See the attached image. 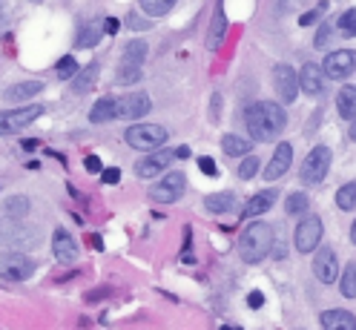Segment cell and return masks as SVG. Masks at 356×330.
I'll list each match as a JSON object with an SVG mask.
<instances>
[{
	"label": "cell",
	"mask_w": 356,
	"mask_h": 330,
	"mask_svg": "<svg viewBox=\"0 0 356 330\" xmlns=\"http://www.w3.org/2000/svg\"><path fill=\"white\" fill-rule=\"evenodd\" d=\"M58 78H63V81H70V78H75V72H78V63H75V58L72 55H66L60 63H58Z\"/></svg>",
	"instance_id": "cell-35"
},
{
	"label": "cell",
	"mask_w": 356,
	"mask_h": 330,
	"mask_svg": "<svg viewBox=\"0 0 356 330\" xmlns=\"http://www.w3.org/2000/svg\"><path fill=\"white\" fill-rule=\"evenodd\" d=\"M314 273L322 284H333L339 279V258H337V250H333L330 245H319L316 258H314Z\"/></svg>",
	"instance_id": "cell-13"
},
{
	"label": "cell",
	"mask_w": 356,
	"mask_h": 330,
	"mask_svg": "<svg viewBox=\"0 0 356 330\" xmlns=\"http://www.w3.org/2000/svg\"><path fill=\"white\" fill-rule=\"evenodd\" d=\"M115 109H118V118L138 121L152 109V101H149L147 92H127V95L115 98Z\"/></svg>",
	"instance_id": "cell-12"
},
{
	"label": "cell",
	"mask_w": 356,
	"mask_h": 330,
	"mask_svg": "<svg viewBox=\"0 0 356 330\" xmlns=\"http://www.w3.org/2000/svg\"><path fill=\"white\" fill-rule=\"evenodd\" d=\"M337 109H339V118H348V121L356 118V86L353 83H345L342 90H339Z\"/></svg>",
	"instance_id": "cell-21"
},
{
	"label": "cell",
	"mask_w": 356,
	"mask_h": 330,
	"mask_svg": "<svg viewBox=\"0 0 356 330\" xmlns=\"http://www.w3.org/2000/svg\"><path fill=\"white\" fill-rule=\"evenodd\" d=\"M101 181H104V184H118V181H121V170H118V167L104 170V172H101Z\"/></svg>",
	"instance_id": "cell-40"
},
{
	"label": "cell",
	"mask_w": 356,
	"mask_h": 330,
	"mask_svg": "<svg viewBox=\"0 0 356 330\" xmlns=\"http://www.w3.org/2000/svg\"><path fill=\"white\" fill-rule=\"evenodd\" d=\"M330 161H333L330 147L319 144V147L310 149V152H307V158L302 161V170H299L302 184H307V187L322 184V181H325V175H327V170H330Z\"/></svg>",
	"instance_id": "cell-3"
},
{
	"label": "cell",
	"mask_w": 356,
	"mask_h": 330,
	"mask_svg": "<svg viewBox=\"0 0 356 330\" xmlns=\"http://www.w3.org/2000/svg\"><path fill=\"white\" fill-rule=\"evenodd\" d=\"M256 170H259V158L256 156H248V158L241 161V167H238V175H241L244 181H250L253 175H256Z\"/></svg>",
	"instance_id": "cell-36"
},
{
	"label": "cell",
	"mask_w": 356,
	"mask_h": 330,
	"mask_svg": "<svg viewBox=\"0 0 356 330\" xmlns=\"http://www.w3.org/2000/svg\"><path fill=\"white\" fill-rule=\"evenodd\" d=\"M244 121H248V132H250V138L259 141V144H267V141H273L282 135V129L287 124V115H284V109L273 101H259L253 104L248 113H244Z\"/></svg>",
	"instance_id": "cell-1"
},
{
	"label": "cell",
	"mask_w": 356,
	"mask_h": 330,
	"mask_svg": "<svg viewBox=\"0 0 356 330\" xmlns=\"http://www.w3.org/2000/svg\"><path fill=\"white\" fill-rule=\"evenodd\" d=\"M118 26H121V24H118V20H115V17H106L101 29H104L106 35H115V32H118Z\"/></svg>",
	"instance_id": "cell-45"
},
{
	"label": "cell",
	"mask_w": 356,
	"mask_h": 330,
	"mask_svg": "<svg viewBox=\"0 0 356 330\" xmlns=\"http://www.w3.org/2000/svg\"><path fill=\"white\" fill-rule=\"evenodd\" d=\"M190 247H193V233H190V227H187V230H184V253H181V258L193 264V253H190Z\"/></svg>",
	"instance_id": "cell-42"
},
{
	"label": "cell",
	"mask_w": 356,
	"mask_h": 330,
	"mask_svg": "<svg viewBox=\"0 0 356 330\" xmlns=\"http://www.w3.org/2000/svg\"><path fill=\"white\" fill-rule=\"evenodd\" d=\"M43 90V83L40 81H24V83H17V86H9L6 90V101H24V98H32Z\"/></svg>",
	"instance_id": "cell-26"
},
{
	"label": "cell",
	"mask_w": 356,
	"mask_h": 330,
	"mask_svg": "<svg viewBox=\"0 0 356 330\" xmlns=\"http://www.w3.org/2000/svg\"><path fill=\"white\" fill-rule=\"evenodd\" d=\"M187 190V175L184 172H167L161 181H155V187L149 190V198L159 204H172L184 195Z\"/></svg>",
	"instance_id": "cell-7"
},
{
	"label": "cell",
	"mask_w": 356,
	"mask_h": 330,
	"mask_svg": "<svg viewBox=\"0 0 356 330\" xmlns=\"http://www.w3.org/2000/svg\"><path fill=\"white\" fill-rule=\"evenodd\" d=\"M350 241L356 245V218H353V224H350Z\"/></svg>",
	"instance_id": "cell-51"
},
{
	"label": "cell",
	"mask_w": 356,
	"mask_h": 330,
	"mask_svg": "<svg viewBox=\"0 0 356 330\" xmlns=\"http://www.w3.org/2000/svg\"><path fill=\"white\" fill-rule=\"evenodd\" d=\"M322 330H356V316L350 311H325Z\"/></svg>",
	"instance_id": "cell-20"
},
{
	"label": "cell",
	"mask_w": 356,
	"mask_h": 330,
	"mask_svg": "<svg viewBox=\"0 0 356 330\" xmlns=\"http://www.w3.org/2000/svg\"><path fill=\"white\" fill-rule=\"evenodd\" d=\"M83 167H86L89 172H104V167H101V158H98V156H86Z\"/></svg>",
	"instance_id": "cell-43"
},
{
	"label": "cell",
	"mask_w": 356,
	"mask_h": 330,
	"mask_svg": "<svg viewBox=\"0 0 356 330\" xmlns=\"http://www.w3.org/2000/svg\"><path fill=\"white\" fill-rule=\"evenodd\" d=\"M325 9H327V3H319L316 9H310V12H305V15L299 17V24H302V26H310V24H316V20L322 17V12H325Z\"/></svg>",
	"instance_id": "cell-37"
},
{
	"label": "cell",
	"mask_w": 356,
	"mask_h": 330,
	"mask_svg": "<svg viewBox=\"0 0 356 330\" xmlns=\"http://www.w3.org/2000/svg\"><path fill=\"white\" fill-rule=\"evenodd\" d=\"M273 86H276V95L284 101V104H293L302 92L299 86V72L293 69L291 63H276L273 66Z\"/></svg>",
	"instance_id": "cell-8"
},
{
	"label": "cell",
	"mask_w": 356,
	"mask_h": 330,
	"mask_svg": "<svg viewBox=\"0 0 356 330\" xmlns=\"http://www.w3.org/2000/svg\"><path fill=\"white\" fill-rule=\"evenodd\" d=\"M35 238H38V230L24 222H15V218H3V222H0V241H3V245L32 247Z\"/></svg>",
	"instance_id": "cell-10"
},
{
	"label": "cell",
	"mask_w": 356,
	"mask_h": 330,
	"mask_svg": "<svg viewBox=\"0 0 356 330\" xmlns=\"http://www.w3.org/2000/svg\"><path fill=\"white\" fill-rule=\"evenodd\" d=\"M138 78H141V69H136V66H121V72H118L121 83H136Z\"/></svg>",
	"instance_id": "cell-38"
},
{
	"label": "cell",
	"mask_w": 356,
	"mask_h": 330,
	"mask_svg": "<svg viewBox=\"0 0 356 330\" xmlns=\"http://www.w3.org/2000/svg\"><path fill=\"white\" fill-rule=\"evenodd\" d=\"M221 330H238V327H230V324H221Z\"/></svg>",
	"instance_id": "cell-53"
},
{
	"label": "cell",
	"mask_w": 356,
	"mask_h": 330,
	"mask_svg": "<svg viewBox=\"0 0 356 330\" xmlns=\"http://www.w3.org/2000/svg\"><path fill=\"white\" fill-rule=\"evenodd\" d=\"M0 29H3V0H0Z\"/></svg>",
	"instance_id": "cell-52"
},
{
	"label": "cell",
	"mask_w": 356,
	"mask_h": 330,
	"mask_svg": "<svg viewBox=\"0 0 356 330\" xmlns=\"http://www.w3.org/2000/svg\"><path fill=\"white\" fill-rule=\"evenodd\" d=\"M175 149H159V152H147V156L136 164V172L138 179H155V175H161L172 161H175Z\"/></svg>",
	"instance_id": "cell-14"
},
{
	"label": "cell",
	"mask_w": 356,
	"mask_h": 330,
	"mask_svg": "<svg viewBox=\"0 0 356 330\" xmlns=\"http://www.w3.org/2000/svg\"><path fill=\"white\" fill-rule=\"evenodd\" d=\"M276 198H279L276 190H261V192H256L253 198H248V204H244V210H241V222H250V218L267 213V210L276 204Z\"/></svg>",
	"instance_id": "cell-19"
},
{
	"label": "cell",
	"mask_w": 356,
	"mask_h": 330,
	"mask_svg": "<svg viewBox=\"0 0 356 330\" xmlns=\"http://www.w3.org/2000/svg\"><path fill=\"white\" fill-rule=\"evenodd\" d=\"M144 58H147V43L144 40H129L127 49H124V58H121V66H136V69H141Z\"/></svg>",
	"instance_id": "cell-23"
},
{
	"label": "cell",
	"mask_w": 356,
	"mask_h": 330,
	"mask_svg": "<svg viewBox=\"0 0 356 330\" xmlns=\"http://www.w3.org/2000/svg\"><path fill=\"white\" fill-rule=\"evenodd\" d=\"M43 115V106H17V109H3L0 113V135H12V132L29 126Z\"/></svg>",
	"instance_id": "cell-9"
},
{
	"label": "cell",
	"mask_w": 356,
	"mask_h": 330,
	"mask_svg": "<svg viewBox=\"0 0 356 330\" xmlns=\"http://www.w3.org/2000/svg\"><path fill=\"white\" fill-rule=\"evenodd\" d=\"M322 72L325 78H333V81H345L348 75L356 72V52L350 49H339V52H330L322 63Z\"/></svg>",
	"instance_id": "cell-11"
},
{
	"label": "cell",
	"mask_w": 356,
	"mask_h": 330,
	"mask_svg": "<svg viewBox=\"0 0 356 330\" xmlns=\"http://www.w3.org/2000/svg\"><path fill=\"white\" fill-rule=\"evenodd\" d=\"M307 207H310V198L305 192H291V195H287V201H284L287 215H305Z\"/></svg>",
	"instance_id": "cell-30"
},
{
	"label": "cell",
	"mask_w": 356,
	"mask_h": 330,
	"mask_svg": "<svg viewBox=\"0 0 356 330\" xmlns=\"http://www.w3.org/2000/svg\"><path fill=\"white\" fill-rule=\"evenodd\" d=\"M3 213H6V218L24 222V218L29 215V198H26V195H12V198H6Z\"/></svg>",
	"instance_id": "cell-25"
},
{
	"label": "cell",
	"mask_w": 356,
	"mask_h": 330,
	"mask_svg": "<svg viewBox=\"0 0 356 330\" xmlns=\"http://www.w3.org/2000/svg\"><path fill=\"white\" fill-rule=\"evenodd\" d=\"M299 86L305 95H322L325 92V72L316 63H305L299 72Z\"/></svg>",
	"instance_id": "cell-18"
},
{
	"label": "cell",
	"mask_w": 356,
	"mask_h": 330,
	"mask_svg": "<svg viewBox=\"0 0 356 330\" xmlns=\"http://www.w3.org/2000/svg\"><path fill=\"white\" fill-rule=\"evenodd\" d=\"M113 118H118V109H115V98L113 95L101 98L92 109H89V121H92V124H106V121H113Z\"/></svg>",
	"instance_id": "cell-22"
},
{
	"label": "cell",
	"mask_w": 356,
	"mask_h": 330,
	"mask_svg": "<svg viewBox=\"0 0 356 330\" xmlns=\"http://www.w3.org/2000/svg\"><path fill=\"white\" fill-rule=\"evenodd\" d=\"M337 29H339L342 35H348V38H356V9H348L345 15H339Z\"/></svg>",
	"instance_id": "cell-34"
},
{
	"label": "cell",
	"mask_w": 356,
	"mask_h": 330,
	"mask_svg": "<svg viewBox=\"0 0 356 330\" xmlns=\"http://www.w3.org/2000/svg\"><path fill=\"white\" fill-rule=\"evenodd\" d=\"M322 236H325V224L319 215H305L302 222L296 224V233H293V245L299 253H314L319 250L322 245Z\"/></svg>",
	"instance_id": "cell-6"
},
{
	"label": "cell",
	"mask_w": 356,
	"mask_h": 330,
	"mask_svg": "<svg viewBox=\"0 0 356 330\" xmlns=\"http://www.w3.org/2000/svg\"><path fill=\"white\" fill-rule=\"evenodd\" d=\"M276 233L273 227L267 224V222H253L244 227L241 238H238V256L241 261H248V264H259L264 261L267 256L273 253V245H276Z\"/></svg>",
	"instance_id": "cell-2"
},
{
	"label": "cell",
	"mask_w": 356,
	"mask_h": 330,
	"mask_svg": "<svg viewBox=\"0 0 356 330\" xmlns=\"http://www.w3.org/2000/svg\"><path fill=\"white\" fill-rule=\"evenodd\" d=\"M225 38H227V15H225V0H218L213 12V24L207 29V49L216 52L225 43Z\"/></svg>",
	"instance_id": "cell-17"
},
{
	"label": "cell",
	"mask_w": 356,
	"mask_h": 330,
	"mask_svg": "<svg viewBox=\"0 0 356 330\" xmlns=\"http://www.w3.org/2000/svg\"><path fill=\"white\" fill-rule=\"evenodd\" d=\"M198 170H202L204 175H210V179H216V175H218V170H216V161H213V158H207V156H202V158H198Z\"/></svg>",
	"instance_id": "cell-39"
},
{
	"label": "cell",
	"mask_w": 356,
	"mask_h": 330,
	"mask_svg": "<svg viewBox=\"0 0 356 330\" xmlns=\"http://www.w3.org/2000/svg\"><path fill=\"white\" fill-rule=\"evenodd\" d=\"M248 304H250V307H253V311H259V307H261V304H264V296H261V293H259V290H253V293H250V296H248Z\"/></svg>",
	"instance_id": "cell-46"
},
{
	"label": "cell",
	"mask_w": 356,
	"mask_h": 330,
	"mask_svg": "<svg viewBox=\"0 0 356 330\" xmlns=\"http://www.w3.org/2000/svg\"><path fill=\"white\" fill-rule=\"evenodd\" d=\"M221 149H225L227 156L241 158V156H248V152H250V141L238 138V135H225V138H221Z\"/></svg>",
	"instance_id": "cell-27"
},
{
	"label": "cell",
	"mask_w": 356,
	"mask_h": 330,
	"mask_svg": "<svg viewBox=\"0 0 356 330\" xmlns=\"http://www.w3.org/2000/svg\"><path fill=\"white\" fill-rule=\"evenodd\" d=\"M52 253H55V258H58L60 264H72V261L78 258V241L72 238L70 230L58 227V230L52 233Z\"/></svg>",
	"instance_id": "cell-16"
},
{
	"label": "cell",
	"mask_w": 356,
	"mask_h": 330,
	"mask_svg": "<svg viewBox=\"0 0 356 330\" xmlns=\"http://www.w3.org/2000/svg\"><path fill=\"white\" fill-rule=\"evenodd\" d=\"M339 290L345 299H356V261H350L345 267V273L339 279Z\"/></svg>",
	"instance_id": "cell-29"
},
{
	"label": "cell",
	"mask_w": 356,
	"mask_h": 330,
	"mask_svg": "<svg viewBox=\"0 0 356 330\" xmlns=\"http://www.w3.org/2000/svg\"><path fill=\"white\" fill-rule=\"evenodd\" d=\"M204 207H207L210 213H216V215L230 213V210L236 207V195H233V192H213V195L204 198Z\"/></svg>",
	"instance_id": "cell-24"
},
{
	"label": "cell",
	"mask_w": 356,
	"mask_h": 330,
	"mask_svg": "<svg viewBox=\"0 0 356 330\" xmlns=\"http://www.w3.org/2000/svg\"><path fill=\"white\" fill-rule=\"evenodd\" d=\"M92 247H95V250H101V247H104V245H101V236H92Z\"/></svg>",
	"instance_id": "cell-50"
},
{
	"label": "cell",
	"mask_w": 356,
	"mask_h": 330,
	"mask_svg": "<svg viewBox=\"0 0 356 330\" xmlns=\"http://www.w3.org/2000/svg\"><path fill=\"white\" fill-rule=\"evenodd\" d=\"M348 135H350V141H356V118L350 121V129H348Z\"/></svg>",
	"instance_id": "cell-49"
},
{
	"label": "cell",
	"mask_w": 356,
	"mask_h": 330,
	"mask_svg": "<svg viewBox=\"0 0 356 330\" xmlns=\"http://www.w3.org/2000/svg\"><path fill=\"white\" fill-rule=\"evenodd\" d=\"M109 293H113L109 288H98V290H92V293H86V302H101V299H106Z\"/></svg>",
	"instance_id": "cell-44"
},
{
	"label": "cell",
	"mask_w": 356,
	"mask_h": 330,
	"mask_svg": "<svg viewBox=\"0 0 356 330\" xmlns=\"http://www.w3.org/2000/svg\"><path fill=\"white\" fill-rule=\"evenodd\" d=\"M95 78H98V63H89V66H86V72H81V75L75 78V86H72V90H75V92L92 90V86H95Z\"/></svg>",
	"instance_id": "cell-32"
},
{
	"label": "cell",
	"mask_w": 356,
	"mask_h": 330,
	"mask_svg": "<svg viewBox=\"0 0 356 330\" xmlns=\"http://www.w3.org/2000/svg\"><path fill=\"white\" fill-rule=\"evenodd\" d=\"M218 101H221V98H218V95H213V121L218 118Z\"/></svg>",
	"instance_id": "cell-48"
},
{
	"label": "cell",
	"mask_w": 356,
	"mask_h": 330,
	"mask_svg": "<svg viewBox=\"0 0 356 330\" xmlns=\"http://www.w3.org/2000/svg\"><path fill=\"white\" fill-rule=\"evenodd\" d=\"M175 156H178V158H190V147H178Z\"/></svg>",
	"instance_id": "cell-47"
},
{
	"label": "cell",
	"mask_w": 356,
	"mask_h": 330,
	"mask_svg": "<svg viewBox=\"0 0 356 330\" xmlns=\"http://www.w3.org/2000/svg\"><path fill=\"white\" fill-rule=\"evenodd\" d=\"M124 138L132 149H138V152H152V149H159L164 141H167V129L159 126V124H132L127 132H124Z\"/></svg>",
	"instance_id": "cell-4"
},
{
	"label": "cell",
	"mask_w": 356,
	"mask_h": 330,
	"mask_svg": "<svg viewBox=\"0 0 356 330\" xmlns=\"http://www.w3.org/2000/svg\"><path fill=\"white\" fill-rule=\"evenodd\" d=\"M38 264L20 250H0V276L9 281H26Z\"/></svg>",
	"instance_id": "cell-5"
},
{
	"label": "cell",
	"mask_w": 356,
	"mask_h": 330,
	"mask_svg": "<svg viewBox=\"0 0 356 330\" xmlns=\"http://www.w3.org/2000/svg\"><path fill=\"white\" fill-rule=\"evenodd\" d=\"M101 35H104V29H98V26H86V29H81V35H78V40H75V47H78V49H83V47H95V43L101 40Z\"/></svg>",
	"instance_id": "cell-33"
},
{
	"label": "cell",
	"mask_w": 356,
	"mask_h": 330,
	"mask_svg": "<svg viewBox=\"0 0 356 330\" xmlns=\"http://www.w3.org/2000/svg\"><path fill=\"white\" fill-rule=\"evenodd\" d=\"M291 164H293V144L282 141L273 149V156H270V161H267V167H264V179L267 181H279L282 175L291 170Z\"/></svg>",
	"instance_id": "cell-15"
},
{
	"label": "cell",
	"mask_w": 356,
	"mask_h": 330,
	"mask_svg": "<svg viewBox=\"0 0 356 330\" xmlns=\"http://www.w3.org/2000/svg\"><path fill=\"white\" fill-rule=\"evenodd\" d=\"M327 40H330V26L325 24V26L316 32V38H314V47H316V49H325V47H327Z\"/></svg>",
	"instance_id": "cell-41"
},
{
	"label": "cell",
	"mask_w": 356,
	"mask_h": 330,
	"mask_svg": "<svg viewBox=\"0 0 356 330\" xmlns=\"http://www.w3.org/2000/svg\"><path fill=\"white\" fill-rule=\"evenodd\" d=\"M175 3L178 0H141V9L152 17H161V15H170Z\"/></svg>",
	"instance_id": "cell-31"
},
{
	"label": "cell",
	"mask_w": 356,
	"mask_h": 330,
	"mask_svg": "<svg viewBox=\"0 0 356 330\" xmlns=\"http://www.w3.org/2000/svg\"><path fill=\"white\" fill-rule=\"evenodd\" d=\"M337 207L345 210V213L356 210V181H348L337 190Z\"/></svg>",
	"instance_id": "cell-28"
}]
</instances>
